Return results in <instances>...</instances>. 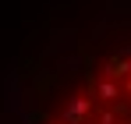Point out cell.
Masks as SVG:
<instances>
[{
	"label": "cell",
	"mask_w": 131,
	"mask_h": 124,
	"mask_svg": "<svg viewBox=\"0 0 131 124\" xmlns=\"http://www.w3.org/2000/svg\"><path fill=\"white\" fill-rule=\"evenodd\" d=\"M7 124H131V0L53 32L7 85Z\"/></svg>",
	"instance_id": "6da1fadb"
}]
</instances>
